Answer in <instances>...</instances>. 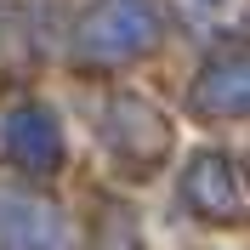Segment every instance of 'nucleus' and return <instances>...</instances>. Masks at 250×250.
<instances>
[{"instance_id":"nucleus-1","label":"nucleus","mask_w":250,"mask_h":250,"mask_svg":"<svg viewBox=\"0 0 250 250\" xmlns=\"http://www.w3.org/2000/svg\"><path fill=\"white\" fill-rule=\"evenodd\" d=\"M159 34H165V17L154 0H97L80 23V51L97 62H120L148 51Z\"/></svg>"},{"instance_id":"nucleus-2","label":"nucleus","mask_w":250,"mask_h":250,"mask_svg":"<svg viewBox=\"0 0 250 250\" xmlns=\"http://www.w3.org/2000/svg\"><path fill=\"white\" fill-rule=\"evenodd\" d=\"M182 199H188V210H199L205 222H233V216H239L233 165H228L222 154H199V159L182 171Z\"/></svg>"},{"instance_id":"nucleus-3","label":"nucleus","mask_w":250,"mask_h":250,"mask_svg":"<svg viewBox=\"0 0 250 250\" xmlns=\"http://www.w3.org/2000/svg\"><path fill=\"white\" fill-rule=\"evenodd\" d=\"M0 148L17 159V165H29V171H57L62 165V131L46 108H23L6 120V137Z\"/></svg>"},{"instance_id":"nucleus-4","label":"nucleus","mask_w":250,"mask_h":250,"mask_svg":"<svg viewBox=\"0 0 250 250\" xmlns=\"http://www.w3.org/2000/svg\"><path fill=\"white\" fill-rule=\"evenodd\" d=\"M199 114H250V51H222L193 80Z\"/></svg>"},{"instance_id":"nucleus-5","label":"nucleus","mask_w":250,"mask_h":250,"mask_svg":"<svg viewBox=\"0 0 250 250\" xmlns=\"http://www.w3.org/2000/svg\"><path fill=\"white\" fill-rule=\"evenodd\" d=\"M114 137L131 154V165H159L165 148H171V131L142 97H114Z\"/></svg>"},{"instance_id":"nucleus-6","label":"nucleus","mask_w":250,"mask_h":250,"mask_svg":"<svg viewBox=\"0 0 250 250\" xmlns=\"http://www.w3.org/2000/svg\"><path fill=\"white\" fill-rule=\"evenodd\" d=\"M0 250H68V233L46 205L0 199Z\"/></svg>"}]
</instances>
